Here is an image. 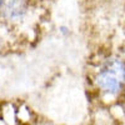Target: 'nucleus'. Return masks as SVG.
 <instances>
[{"instance_id":"f257e3e1","label":"nucleus","mask_w":125,"mask_h":125,"mask_svg":"<svg viewBox=\"0 0 125 125\" xmlns=\"http://www.w3.org/2000/svg\"><path fill=\"white\" fill-rule=\"evenodd\" d=\"M96 85L101 93L118 96L125 91V60L111 56L103 61L96 74Z\"/></svg>"},{"instance_id":"f03ea898","label":"nucleus","mask_w":125,"mask_h":125,"mask_svg":"<svg viewBox=\"0 0 125 125\" xmlns=\"http://www.w3.org/2000/svg\"><path fill=\"white\" fill-rule=\"evenodd\" d=\"M29 8L28 0H0V15L9 21L21 20Z\"/></svg>"},{"instance_id":"7ed1b4c3","label":"nucleus","mask_w":125,"mask_h":125,"mask_svg":"<svg viewBox=\"0 0 125 125\" xmlns=\"http://www.w3.org/2000/svg\"><path fill=\"white\" fill-rule=\"evenodd\" d=\"M59 30H60V33L64 35V36H69V35H70V30H69V28H68L66 25H61V26L59 28Z\"/></svg>"}]
</instances>
